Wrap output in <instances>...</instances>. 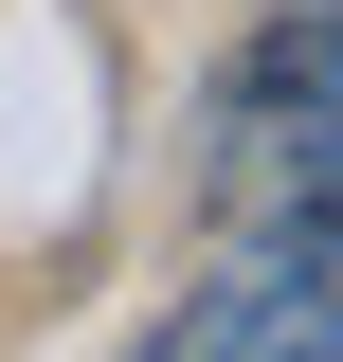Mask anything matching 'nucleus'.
I'll return each mask as SVG.
<instances>
[{
	"label": "nucleus",
	"mask_w": 343,
	"mask_h": 362,
	"mask_svg": "<svg viewBox=\"0 0 343 362\" xmlns=\"http://www.w3.org/2000/svg\"><path fill=\"white\" fill-rule=\"evenodd\" d=\"M217 218L235 235L343 218V37H325V0H289L253 54L217 73Z\"/></svg>",
	"instance_id": "obj_1"
},
{
	"label": "nucleus",
	"mask_w": 343,
	"mask_h": 362,
	"mask_svg": "<svg viewBox=\"0 0 343 362\" xmlns=\"http://www.w3.org/2000/svg\"><path fill=\"white\" fill-rule=\"evenodd\" d=\"M145 362H343V218L235 235V272L181 290V326H163Z\"/></svg>",
	"instance_id": "obj_2"
}]
</instances>
